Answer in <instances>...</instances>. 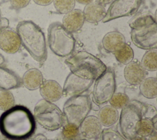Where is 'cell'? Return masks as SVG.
I'll return each instance as SVG.
<instances>
[{"mask_svg":"<svg viewBox=\"0 0 157 140\" xmlns=\"http://www.w3.org/2000/svg\"><path fill=\"white\" fill-rule=\"evenodd\" d=\"M142 0H114L109 7L102 19L103 23L129 17L135 14L140 8Z\"/></svg>","mask_w":157,"mask_h":140,"instance_id":"obj_9","label":"cell"},{"mask_svg":"<svg viewBox=\"0 0 157 140\" xmlns=\"http://www.w3.org/2000/svg\"><path fill=\"white\" fill-rule=\"evenodd\" d=\"M147 76V71L140 62L132 61L126 64L124 69V77L128 83L132 85H139Z\"/></svg>","mask_w":157,"mask_h":140,"instance_id":"obj_14","label":"cell"},{"mask_svg":"<svg viewBox=\"0 0 157 140\" xmlns=\"http://www.w3.org/2000/svg\"><path fill=\"white\" fill-rule=\"evenodd\" d=\"M116 88L115 75L114 71L107 68L95 80L93 91V101L98 106L109 102L115 93Z\"/></svg>","mask_w":157,"mask_h":140,"instance_id":"obj_8","label":"cell"},{"mask_svg":"<svg viewBox=\"0 0 157 140\" xmlns=\"http://www.w3.org/2000/svg\"><path fill=\"white\" fill-rule=\"evenodd\" d=\"M96 2L102 4V5H107L111 3L113 0H96Z\"/></svg>","mask_w":157,"mask_h":140,"instance_id":"obj_36","label":"cell"},{"mask_svg":"<svg viewBox=\"0 0 157 140\" xmlns=\"http://www.w3.org/2000/svg\"><path fill=\"white\" fill-rule=\"evenodd\" d=\"M4 61H5L4 57L3 55H1V53H0V66H1V64H2L4 63Z\"/></svg>","mask_w":157,"mask_h":140,"instance_id":"obj_39","label":"cell"},{"mask_svg":"<svg viewBox=\"0 0 157 140\" xmlns=\"http://www.w3.org/2000/svg\"><path fill=\"white\" fill-rule=\"evenodd\" d=\"M125 44L126 39L124 35L117 31L107 33L102 40L103 48L107 52L113 53L123 47Z\"/></svg>","mask_w":157,"mask_h":140,"instance_id":"obj_18","label":"cell"},{"mask_svg":"<svg viewBox=\"0 0 157 140\" xmlns=\"http://www.w3.org/2000/svg\"><path fill=\"white\" fill-rule=\"evenodd\" d=\"M21 45L37 62L43 64L47 56L45 37L41 28L30 20L20 21L16 28Z\"/></svg>","mask_w":157,"mask_h":140,"instance_id":"obj_3","label":"cell"},{"mask_svg":"<svg viewBox=\"0 0 157 140\" xmlns=\"http://www.w3.org/2000/svg\"><path fill=\"white\" fill-rule=\"evenodd\" d=\"M85 21L83 12L78 9H74L64 15L62 25L69 32L74 33L82 28Z\"/></svg>","mask_w":157,"mask_h":140,"instance_id":"obj_16","label":"cell"},{"mask_svg":"<svg viewBox=\"0 0 157 140\" xmlns=\"http://www.w3.org/2000/svg\"><path fill=\"white\" fill-rule=\"evenodd\" d=\"M36 4L42 6H46L50 4L53 0H33Z\"/></svg>","mask_w":157,"mask_h":140,"instance_id":"obj_34","label":"cell"},{"mask_svg":"<svg viewBox=\"0 0 157 140\" xmlns=\"http://www.w3.org/2000/svg\"><path fill=\"white\" fill-rule=\"evenodd\" d=\"M73 74L95 80L105 72L107 66L98 57L86 51H79L65 60Z\"/></svg>","mask_w":157,"mask_h":140,"instance_id":"obj_4","label":"cell"},{"mask_svg":"<svg viewBox=\"0 0 157 140\" xmlns=\"http://www.w3.org/2000/svg\"><path fill=\"white\" fill-rule=\"evenodd\" d=\"M140 93L148 99L155 98L157 96V80L156 77L145 78L140 84Z\"/></svg>","mask_w":157,"mask_h":140,"instance_id":"obj_23","label":"cell"},{"mask_svg":"<svg viewBox=\"0 0 157 140\" xmlns=\"http://www.w3.org/2000/svg\"><path fill=\"white\" fill-rule=\"evenodd\" d=\"M22 84L29 90H35L40 87L44 82L42 72L36 68H31L26 71L21 79Z\"/></svg>","mask_w":157,"mask_h":140,"instance_id":"obj_20","label":"cell"},{"mask_svg":"<svg viewBox=\"0 0 157 140\" xmlns=\"http://www.w3.org/2000/svg\"><path fill=\"white\" fill-rule=\"evenodd\" d=\"M156 115L155 107L139 101L131 100L121 108L119 126L121 134L127 139L132 140L137 135L140 120L145 117L153 118Z\"/></svg>","mask_w":157,"mask_h":140,"instance_id":"obj_2","label":"cell"},{"mask_svg":"<svg viewBox=\"0 0 157 140\" xmlns=\"http://www.w3.org/2000/svg\"><path fill=\"white\" fill-rule=\"evenodd\" d=\"M30 1L31 0H10V3L12 8L18 10L26 7Z\"/></svg>","mask_w":157,"mask_h":140,"instance_id":"obj_32","label":"cell"},{"mask_svg":"<svg viewBox=\"0 0 157 140\" xmlns=\"http://www.w3.org/2000/svg\"><path fill=\"white\" fill-rule=\"evenodd\" d=\"M80 135L86 139H98L102 131V126L98 118L94 115H88L79 125Z\"/></svg>","mask_w":157,"mask_h":140,"instance_id":"obj_13","label":"cell"},{"mask_svg":"<svg viewBox=\"0 0 157 140\" xmlns=\"http://www.w3.org/2000/svg\"><path fill=\"white\" fill-rule=\"evenodd\" d=\"M20 47V39L16 31L9 27L0 29V49L13 54L17 52Z\"/></svg>","mask_w":157,"mask_h":140,"instance_id":"obj_12","label":"cell"},{"mask_svg":"<svg viewBox=\"0 0 157 140\" xmlns=\"http://www.w3.org/2000/svg\"><path fill=\"white\" fill-rule=\"evenodd\" d=\"M147 140H157V131H156V130H155L149 136V138Z\"/></svg>","mask_w":157,"mask_h":140,"instance_id":"obj_35","label":"cell"},{"mask_svg":"<svg viewBox=\"0 0 157 140\" xmlns=\"http://www.w3.org/2000/svg\"><path fill=\"white\" fill-rule=\"evenodd\" d=\"M9 21L7 18L4 17H1L0 20V29H4L9 27Z\"/></svg>","mask_w":157,"mask_h":140,"instance_id":"obj_33","label":"cell"},{"mask_svg":"<svg viewBox=\"0 0 157 140\" xmlns=\"http://www.w3.org/2000/svg\"><path fill=\"white\" fill-rule=\"evenodd\" d=\"M21 79L13 71L0 66V90H10L21 86Z\"/></svg>","mask_w":157,"mask_h":140,"instance_id":"obj_17","label":"cell"},{"mask_svg":"<svg viewBox=\"0 0 157 140\" xmlns=\"http://www.w3.org/2000/svg\"><path fill=\"white\" fill-rule=\"evenodd\" d=\"M62 129V136L64 140H77L80 135L79 126L71 123L64 125Z\"/></svg>","mask_w":157,"mask_h":140,"instance_id":"obj_27","label":"cell"},{"mask_svg":"<svg viewBox=\"0 0 157 140\" xmlns=\"http://www.w3.org/2000/svg\"><path fill=\"white\" fill-rule=\"evenodd\" d=\"M116 60L123 64H127L134 58V51L131 46L125 44L123 47L114 53Z\"/></svg>","mask_w":157,"mask_h":140,"instance_id":"obj_26","label":"cell"},{"mask_svg":"<svg viewBox=\"0 0 157 140\" xmlns=\"http://www.w3.org/2000/svg\"><path fill=\"white\" fill-rule=\"evenodd\" d=\"M92 107L90 97L88 95L71 96L64 104L63 113L67 123L79 126L90 112Z\"/></svg>","mask_w":157,"mask_h":140,"instance_id":"obj_7","label":"cell"},{"mask_svg":"<svg viewBox=\"0 0 157 140\" xmlns=\"http://www.w3.org/2000/svg\"><path fill=\"white\" fill-rule=\"evenodd\" d=\"M75 1H77V2L82 4H88L90 2H91L92 1H93V0H75Z\"/></svg>","mask_w":157,"mask_h":140,"instance_id":"obj_37","label":"cell"},{"mask_svg":"<svg viewBox=\"0 0 157 140\" xmlns=\"http://www.w3.org/2000/svg\"><path fill=\"white\" fill-rule=\"evenodd\" d=\"M156 115L153 118L144 117L140 122L137 135L142 137L149 136L155 130H156Z\"/></svg>","mask_w":157,"mask_h":140,"instance_id":"obj_24","label":"cell"},{"mask_svg":"<svg viewBox=\"0 0 157 140\" xmlns=\"http://www.w3.org/2000/svg\"><path fill=\"white\" fill-rule=\"evenodd\" d=\"M33 117L39 125L51 131L61 128L65 120L63 111L56 104L44 99L36 104Z\"/></svg>","mask_w":157,"mask_h":140,"instance_id":"obj_6","label":"cell"},{"mask_svg":"<svg viewBox=\"0 0 157 140\" xmlns=\"http://www.w3.org/2000/svg\"><path fill=\"white\" fill-rule=\"evenodd\" d=\"M15 99L9 90H0V110L7 111L14 106Z\"/></svg>","mask_w":157,"mask_h":140,"instance_id":"obj_28","label":"cell"},{"mask_svg":"<svg viewBox=\"0 0 157 140\" xmlns=\"http://www.w3.org/2000/svg\"><path fill=\"white\" fill-rule=\"evenodd\" d=\"M77 140H90V139H77Z\"/></svg>","mask_w":157,"mask_h":140,"instance_id":"obj_40","label":"cell"},{"mask_svg":"<svg viewBox=\"0 0 157 140\" xmlns=\"http://www.w3.org/2000/svg\"><path fill=\"white\" fill-rule=\"evenodd\" d=\"M1 12H0V20H1Z\"/></svg>","mask_w":157,"mask_h":140,"instance_id":"obj_41","label":"cell"},{"mask_svg":"<svg viewBox=\"0 0 157 140\" xmlns=\"http://www.w3.org/2000/svg\"><path fill=\"white\" fill-rule=\"evenodd\" d=\"M93 80L79 77L71 72L67 76L63 88V95L72 96L82 95L88 90L93 83Z\"/></svg>","mask_w":157,"mask_h":140,"instance_id":"obj_11","label":"cell"},{"mask_svg":"<svg viewBox=\"0 0 157 140\" xmlns=\"http://www.w3.org/2000/svg\"><path fill=\"white\" fill-rule=\"evenodd\" d=\"M100 138L101 140H128L118 131L112 128L103 129Z\"/></svg>","mask_w":157,"mask_h":140,"instance_id":"obj_31","label":"cell"},{"mask_svg":"<svg viewBox=\"0 0 157 140\" xmlns=\"http://www.w3.org/2000/svg\"><path fill=\"white\" fill-rule=\"evenodd\" d=\"M156 23V18L148 12L137 14L129 21L131 29H139Z\"/></svg>","mask_w":157,"mask_h":140,"instance_id":"obj_22","label":"cell"},{"mask_svg":"<svg viewBox=\"0 0 157 140\" xmlns=\"http://www.w3.org/2000/svg\"><path fill=\"white\" fill-rule=\"evenodd\" d=\"M140 64L143 68L148 71L157 70V50L151 49L146 52L142 56Z\"/></svg>","mask_w":157,"mask_h":140,"instance_id":"obj_25","label":"cell"},{"mask_svg":"<svg viewBox=\"0 0 157 140\" xmlns=\"http://www.w3.org/2000/svg\"><path fill=\"white\" fill-rule=\"evenodd\" d=\"M40 94L43 99L51 102H56L63 96V88L55 80H45L39 87Z\"/></svg>","mask_w":157,"mask_h":140,"instance_id":"obj_15","label":"cell"},{"mask_svg":"<svg viewBox=\"0 0 157 140\" xmlns=\"http://www.w3.org/2000/svg\"><path fill=\"white\" fill-rule=\"evenodd\" d=\"M98 118L102 126L110 127L115 125L118 120V111L110 105L105 106L99 111Z\"/></svg>","mask_w":157,"mask_h":140,"instance_id":"obj_21","label":"cell"},{"mask_svg":"<svg viewBox=\"0 0 157 140\" xmlns=\"http://www.w3.org/2000/svg\"><path fill=\"white\" fill-rule=\"evenodd\" d=\"M36 125L33 115L25 107L15 106L0 117V131L12 139H23L31 135Z\"/></svg>","mask_w":157,"mask_h":140,"instance_id":"obj_1","label":"cell"},{"mask_svg":"<svg viewBox=\"0 0 157 140\" xmlns=\"http://www.w3.org/2000/svg\"><path fill=\"white\" fill-rule=\"evenodd\" d=\"M82 12L85 20L91 23L102 21L106 12L104 6L96 1H92L86 4Z\"/></svg>","mask_w":157,"mask_h":140,"instance_id":"obj_19","label":"cell"},{"mask_svg":"<svg viewBox=\"0 0 157 140\" xmlns=\"http://www.w3.org/2000/svg\"><path fill=\"white\" fill-rule=\"evenodd\" d=\"M48 46L57 56L66 57L74 50L75 39L72 33L64 28L62 23L56 21L51 23L47 30Z\"/></svg>","mask_w":157,"mask_h":140,"instance_id":"obj_5","label":"cell"},{"mask_svg":"<svg viewBox=\"0 0 157 140\" xmlns=\"http://www.w3.org/2000/svg\"><path fill=\"white\" fill-rule=\"evenodd\" d=\"M131 38L133 44L138 48L148 50L156 49V23L139 29H131Z\"/></svg>","mask_w":157,"mask_h":140,"instance_id":"obj_10","label":"cell"},{"mask_svg":"<svg viewBox=\"0 0 157 140\" xmlns=\"http://www.w3.org/2000/svg\"><path fill=\"white\" fill-rule=\"evenodd\" d=\"M129 101V97L123 93H115L110 98V106L117 109H121Z\"/></svg>","mask_w":157,"mask_h":140,"instance_id":"obj_30","label":"cell"},{"mask_svg":"<svg viewBox=\"0 0 157 140\" xmlns=\"http://www.w3.org/2000/svg\"><path fill=\"white\" fill-rule=\"evenodd\" d=\"M132 140H147V139L146 138H145V137H142V136H137Z\"/></svg>","mask_w":157,"mask_h":140,"instance_id":"obj_38","label":"cell"},{"mask_svg":"<svg viewBox=\"0 0 157 140\" xmlns=\"http://www.w3.org/2000/svg\"><path fill=\"white\" fill-rule=\"evenodd\" d=\"M53 5L56 11L61 14H66L74 9L75 0H53Z\"/></svg>","mask_w":157,"mask_h":140,"instance_id":"obj_29","label":"cell"}]
</instances>
